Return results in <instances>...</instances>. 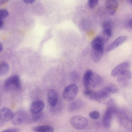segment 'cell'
<instances>
[{
  "label": "cell",
  "mask_w": 132,
  "mask_h": 132,
  "mask_svg": "<svg viewBox=\"0 0 132 132\" xmlns=\"http://www.w3.org/2000/svg\"><path fill=\"white\" fill-rule=\"evenodd\" d=\"M4 86L5 89L7 92H13L20 90L21 86L19 77L16 75L10 76L4 81Z\"/></svg>",
  "instance_id": "1"
},
{
  "label": "cell",
  "mask_w": 132,
  "mask_h": 132,
  "mask_svg": "<svg viewBox=\"0 0 132 132\" xmlns=\"http://www.w3.org/2000/svg\"><path fill=\"white\" fill-rule=\"evenodd\" d=\"M70 75L71 80L73 82L76 83L79 81L80 78V75L77 71H72Z\"/></svg>",
  "instance_id": "23"
},
{
  "label": "cell",
  "mask_w": 132,
  "mask_h": 132,
  "mask_svg": "<svg viewBox=\"0 0 132 132\" xmlns=\"http://www.w3.org/2000/svg\"><path fill=\"white\" fill-rule=\"evenodd\" d=\"M93 92L92 90L88 89H86L84 91L83 94L85 96L89 98Z\"/></svg>",
  "instance_id": "28"
},
{
  "label": "cell",
  "mask_w": 132,
  "mask_h": 132,
  "mask_svg": "<svg viewBox=\"0 0 132 132\" xmlns=\"http://www.w3.org/2000/svg\"><path fill=\"white\" fill-rule=\"evenodd\" d=\"M35 0H24L23 1L26 4H32L35 2Z\"/></svg>",
  "instance_id": "31"
},
{
  "label": "cell",
  "mask_w": 132,
  "mask_h": 132,
  "mask_svg": "<svg viewBox=\"0 0 132 132\" xmlns=\"http://www.w3.org/2000/svg\"><path fill=\"white\" fill-rule=\"evenodd\" d=\"M20 130L17 128H11L6 129L0 132H20Z\"/></svg>",
  "instance_id": "29"
},
{
  "label": "cell",
  "mask_w": 132,
  "mask_h": 132,
  "mask_svg": "<svg viewBox=\"0 0 132 132\" xmlns=\"http://www.w3.org/2000/svg\"><path fill=\"white\" fill-rule=\"evenodd\" d=\"M110 93L106 87L95 92H93L89 98L91 100H96L99 102H106L110 99Z\"/></svg>",
  "instance_id": "2"
},
{
  "label": "cell",
  "mask_w": 132,
  "mask_h": 132,
  "mask_svg": "<svg viewBox=\"0 0 132 132\" xmlns=\"http://www.w3.org/2000/svg\"><path fill=\"white\" fill-rule=\"evenodd\" d=\"M9 1L8 0H0V5L7 3Z\"/></svg>",
  "instance_id": "32"
},
{
  "label": "cell",
  "mask_w": 132,
  "mask_h": 132,
  "mask_svg": "<svg viewBox=\"0 0 132 132\" xmlns=\"http://www.w3.org/2000/svg\"><path fill=\"white\" fill-rule=\"evenodd\" d=\"M108 91L110 93L115 94L119 91V87L114 84H111L106 87Z\"/></svg>",
  "instance_id": "22"
},
{
  "label": "cell",
  "mask_w": 132,
  "mask_h": 132,
  "mask_svg": "<svg viewBox=\"0 0 132 132\" xmlns=\"http://www.w3.org/2000/svg\"><path fill=\"white\" fill-rule=\"evenodd\" d=\"M9 14L8 11L6 9H0V20H3Z\"/></svg>",
  "instance_id": "26"
},
{
  "label": "cell",
  "mask_w": 132,
  "mask_h": 132,
  "mask_svg": "<svg viewBox=\"0 0 132 132\" xmlns=\"http://www.w3.org/2000/svg\"><path fill=\"white\" fill-rule=\"evenodd\" d=\"M3 45L2 43L0 42V53L3 50Z\"/></svg>",
  "instance_id": "34"
},
{
  "label": "cell",
  "mask_w": 132,
  "mask_h": 132,
  "mask_svg": "<svg viewBox=\"0 0 132 132\" xmlns=\"http://www.w3.org/2000/svg\"><path fill=\"white\" fill-rule=\"evenodd\" d=\"M43 116L42 112L29 114L27 123H30L35 122L40 119Z\"/></svg>",
  "instance_id": "20"
},
{
  "label": "cell",
  "mask_w": 132,
  "mask_h": 132,
  "mask_svg": "<svg viewBox=\"0 0 132 132\" xmlns=\"http://www.w3.org/2000/svg\"><path fill=\"white\" fill-rule=\"evenodd\" d=\"M112 34V31L102 30L97 36L100 38L104 44L109 39Z\"/></svg>",
  "instance_id": "18"
},
{
  "label": "cell",
  "mask_w": 132,
  "mask_h": 132,
  "mask_svg": "<svg viewBox=\"0 0 132 132\" xmlns=\"http://www.w3.org/2000/svg\"><path fill=\"white\" fill-rule=\"evenodd\" d=\"M9 66L7 63L2 62L0 63V77L6 75L9 70Z\"/></svg>",
  "instance_id": "21"
},
{
  "label": "cell",
  "mask_w": 132,
  "mask_h": 132,
  "mask_svg": "<svg viewBox=\"0 0 132 132\" xmlns=\"http://www.w3.org/2000/svg\"><path fill=\"white\" fill-rule=\"evenodd\" d=\"M78 92V87L76 84L70 85L65 88L63 93V98L67 101H71L75 97Z\"/></svg>",
  "instance_id": "6"
},
{
  "label": "cell",
  "mask_w": 132,
  "mask_h": 132,
  "mask_svg": "<svg viewBox=\"0 0 132 132\" xmlns=\"http://www.w3.org/2000/svg\"><path fill=\"white\" fill-rule=\"evenodd\" d=\"M131 78V72L128 69L122 72L117 76V81L121 87L126 88L129 86Z\"/></svg>",
  "instance_id": "3"
},
{
  "label": "cell",
  "mask_w": 132,
  "mask_h": 132,
  "mask_svg": "<svg viewBox=\"0 0 132 132\" xmlns=\"http://www.w3.org/2000/svg\"><path fill=\"white\" fill-rule=\"evenodd\" d=\"M118 6V3L115 0H108L105 2V6L109 13L113 15L116 12Z\"/></svg>",
  "instance_id": "15"
},
{
  "label": "cell",
  "mask_w": 132,
  "mask_h": 132,
  "mask_svg": "<svg viewBox=\"0 0 132 132\" xmlns=\"http://www.w3.org/2000/svg\"><path fill=\"white\" fill-rule=\"evenodd\" d=\"M126 28L129 31L132 30V19H129L127 21L126 24Z\"/></svg>",
  "instance_id": "30"
},
{
  "label": "cell",
  "mask_w": 132,
  "mask_h": 132,
  "mask_svg": "<svg viewBox=\"0 0 132 132\" xmlns=\"http://www.w3.org/2000/svg\"></svg>",
  "instance_id": "36"
},
{
  "label": "cell",
  "mask_w": 132,
  "mask_h": 132,
  "mask_svg": "<svg viewBox=\"0 0 132 132\" xmlns=\"http://www.w3.org/2000/svg\"><path fill=\"white\" fill-rule=\"evenodd\" d=\"M83 105L82 102L80 100H77L72 102L70 105L69 110L70 111H73L78 110L81 108Z\"/></svg>",
  "instance_id": "19"
},
{
  "label": "cell",
  "mask_w": 132,
  "mask_h": 132,
  "mask_svg": "<svg viewBox=\"0 0 132 132\" xmlns=\"http://www.w3.org/2000/svg\"><path fill=\"white\" fill-rule=\"evenodd\" d=\"M28 116L24 111H19L14 114L11 120L12 123L14 125L17 126L24 122L27 123Z\"/></svg>",
  "instance_id": "7"
},
{
  "label": "cell",
  "mask_w": 132,
  "mask_h": 132,
  "mask_svg": "<svg viewBox=\"0 0 132 132\" xmlns=\"http://www.w3.org/2000/svg\"><path fill=\"white\" fill-rule=\"evenodd\" d=\"M45 106L43 101L40 100L35 101L31 104L30 111L31 113H37L42 112Z\"/></svg>",
  "instance_id": "10"
},
{
  "label": "cell",
  "mask_w": 132,
  "mask_h": 132,
  "mask_svg": "<svg viewBox=\"0 0 132 132\" xmlns=\"http://www.w3.org/2000/svg\"><path fill=\"white\" fill-rule=\"evenodd\" d=\"M103 82V79L101 76L93 72L91 78L90 86L93 88H96L100 86Z\"/></svg>",
  "instance_id": "14"
},
{
  "label": "cell",
  "mask_w": 132,
  "mask_h": 132,
  "mask_svg": "<svg viewBox=\"0 0 132 132\" xmlns=\"http://www.w3.org/2000/svg\"><path fill=\"white\" fill-rule=\"evenodd\" d=\"M112 24L109 21L105 22L102 24V30H110L112 31Z\"/></svg>",
  "instance_id": "24"
},
{
  "label": "cell",
  "mask_w": 132,
  "mask_h": 132,
  "mask_svg": "<svg viewBox=\"0 0 132 132\" xmlns=\"http://www.w3.org/2000/svg\"><path fill=\"white\" fill-rule=\"evenodd\" d=\"M14 114L9 109L3 108L0 109V120L3 122H6L11 120Z\"/></svg>",
  "instance_id": "9"
},
{
  "label": "cell",
  "mask_w": 132,
  "mask_h": 132,
  "mask_svg": "<svg viewBox=\"0 0 132 132\" xmlns=\"http://www.w3.org/2000/svg\"><path fill=\"white\" fill-rule=\"evenodd\" d=\"M89 116L91 118L96 120L99 118L100 113L98 111H94L90 112L89 114Z\"/></svg>",
  "instance_id": "25"
},
{
  "label": "cell",
  "mask_w": 132,
  "mask_h": 132,
  "mask_svg": "<svg viewBox=\"0 0 132 132\" xmlns=\"http://www.w3.org/2000/svg\"><path fill=\"white\" fill-rule=\"evenodd\" d=\"M103 51V46H92L91 56L93 61L95 63L99 62L102 57Z\"/></svg>",
  "instance_id": "8"
},
{
  "label": "cell",
  "mask_w": 132,
  "mask_h": 132,
  "mask_svg": "<svg viewBox=\"0 0 132 132\" xmlns=\"http://www.w3.org/2000/svg\"><path fill=\"white\" fill-rule=\"evenodd\" d=\"M93 71L91 70H88L85 73L83 78V82L86 89H89L90 87V82Z\"/></svg>",
  "instance_id": "16"
},
{
  "label": "cell",
  "mask_w": 132,
  "mask_h": 132,
  "mask_svg": "<svg viewBox=\"0 0 132 132\" xmlns=\"http://www.w3.org/2000/svg\"><path fill=\"white\" fill-rule=\"evenodd\" d=\"M127 37L125 36H120L114 40L108 47L106 51H112L124 43L127 40Z\"/></svg>",
  "instance_id": "13"
},
{
  "label": "cell",
  "mask_w": 132,
  "mask_h": 132,
  "mask_svg": "<svg viewBox=\"0 0 132 132\" xmlns=\"http://www.w3.org/2000/svg\"><path fill=\"white\" fill-rule=\"evenodd\" d=\"M130 4L132 5V1L131 0H128L127 1Z\"/></svg>",
  "instance_id": "35"
},
{
  "label": "cell",
  "mask_w": 132,
  "mask_h": 132,
  "mask_svg": "<svg viewBox=\"0 0 132 132\" xmlns=\"http://www.w3.org/2000/svg\"><path fill=\"white\" fill-rule=\"evenodd\" d=\"M58 95L55 90L49 89L47 93L48 102L50 106L53 107L55 106L58 102Z\"/></svg>",
  "instance_id": "12"
},
{
  "label": "cell",
  "mask_w": 132,
  "mask_h": 132,
  "mask_svg": "<svg viewBox=\"0 0 132 132\" xmlns=\"http://www.w3.org/2000/svg\"><path fill=\"white\" fill-rule=\"evenodd\" d=\"M97 0H89L88 1V5L90 8H93L96 6L98 3Z\"/></svg>",
  "instance_id": "27"
},
{
  "label": "cell",
  "mask_w": 132,
  "mask_h": 132,
  "mask_svg": "<svg viewBox=\"0 0 132 132\" xmlns=\"http://www.w3.org/2000/svg\"><path fill=\"white\" fill-rule=\"evenodd\" d=\"M4 24V21L3 20H0V28L2 27Z\"/></svg>",
  "instance_id": "33"
},
{
  "label": "cell",
  "mask_w": 132,
  "mask_h": 132,
  "mask_svg": "<svg viewBox=\"0 0 132 132\" xmlns=\"http://www.w3.org/2000/svg\"><path fill=\"white\" fill-rule=\"evenodd\" d=\"M107 105L108 107L103 116L102 121L104 126L106 128H109L111 126L112 115L116 110V107L115 103Z\"/></svg>",
  "instance_id": "4"
},
{
  "label": "cell",
  "mask_w": 132,
  "mask_h": 132,
  "mask_svg": "<svg viewBox=\"0 0 132 132\" xmlns=\"http://www.w3.org/2000/svg\"><path fill=\"white\" fill-rule=\"evenodd\" d=\"M32 130L35 132H53L54 131L53 127L48 125L34 127Z\"/></svg>",
  "instance_id": "17"
},
{
  "label": "cell",
  "mask_w": 132,
  "mask_h": 132,
  "mask_svg": "<svg viewBox=\"0 0 132 132\" xmlns=\"http://www.w3.org/2000/svg\"><path fill=\"white\" fill-rule=\"evenodd\" d=\"M130 65L129 63L127 61L121 63L113 69L111 72V75L113 77L117 76L122 72L128 69Z\"/></svg>",
  "instance_id": "11"
},
{
  "label": "cell",
  "mask_w": 132,
  "mask_h": 132,
  "mask_svg": "<svg viewBox=\"0 0 132 132\" xmlns=\"http://www.w3.org/2000/svg\"><path fill=\"white\" fill-rule=\"evenodd\" d=\"M70 123L76 129L81 130L86 128L88 125V121L85 118L76 116L72 117L70 120Z\"/></svg>",
  "instance_id": "5"
}]
</instances>
